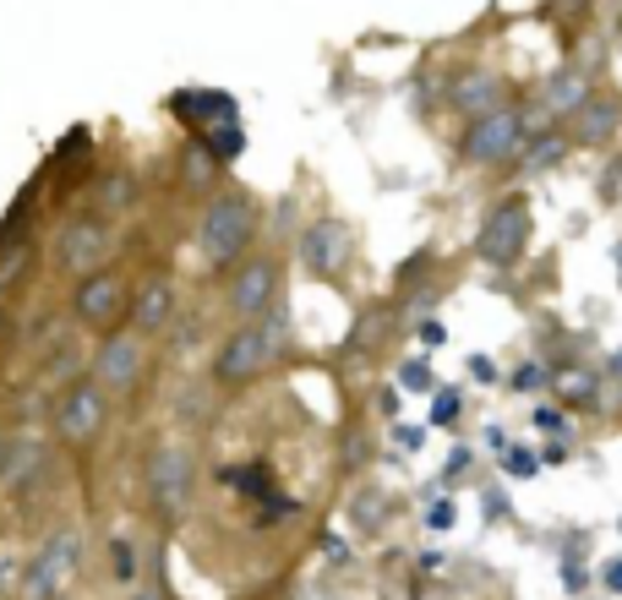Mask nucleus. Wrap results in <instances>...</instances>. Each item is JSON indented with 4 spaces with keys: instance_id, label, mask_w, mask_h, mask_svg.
<instances>
[{
    "instance_id": "nucleus-10",
    "label": "nucleus",
    "mask_w": 622,
    "mask_h": 600,
    "mask_svg": "<svg viewBox=\"0 0 622 600\" xmlns=\"http://www.w3.org/2000/svg\"><path fill=\"white\" fill-rule=\"evenodd\" d=\"M132 295H137V290H132L115 268L88 273V279H77V284L66 290V322L94 328V333H110L121 317H132Z\"/></svg>"
},
{
    "instance_id": "nucleus-33",
    "label": "nucleus",
    "mask_w": 622,
    "mask_h": 600,
    "mask_svg": "<svg viewBox=\"0 0 622 600\" xmlns=\"http://www.w3.org/2000/svg\"><path fill=\"white\" fill-rule=\"evenodd\" d=\"M464 469H475V453H470V448H453V453H448V464H443V486H459V480H464Z\"/></svg>"
},
{
    "instance_id": "nucleus-40",
    "label": "nucleus",
    "mask_w": 622,
    "mask_h": 600,
    "mask_svg": "<svg viewBox=\"0 0 622 600\" xmlns=\"http://www.w3.org/2000/svg\"><path fill=\"white\" fill-rule=\"evenodd\" d=\"M377 409L394 420V415H399V388H377Z\"/></svg>"
},
{
    "instance_id": "nucleus-39",
    "label": "nucleus",
    "mask_w": 622,
    "mask_h": 600,
    "mask_svg": "<svg viewBox=\"0 0 622 600\" xmlns=\"http://www.w3.org/2000/svg\"><path fill=\"white\" fill-rule=\"evenodd\" d=\"M470 377H475V382H497V366H492L486 355H475V360H470Z\"/></svg>"
},
{
    "instance_id": "nucleus-28",
    "label": "nucleus",
    "mask_w": 622,
    "mask_h": 600,
    "mask_svg": "<svg viewBox=\"0 0 622 600\" xmlns=\"http://www.w3.org/2000/svg\"><path fill=\"white\" fill-rule=\"evenodd\" d=\"M508 388L530 399V393H546V388H557V382H551V371H546L540 360H524V366H519V371L508 377Z\"/></svg>"
},
{
    "instance_id": "nucleus-26",
    "label": "nucleus",
    "mask_w": 622,
    "mask_h": 600,
    "mask_svg": "<svg viewBox=\"0 0 622 600\" xmlns=\"http://www.w3.org/2000/svg\"><path fill=\"white\" fill-rule=\"evenodd\" d=\"M557 399L568 409H595L600 404V377L595 371H562L557 377Z\"/></svg>"
},
{
    "instance_id": "nucleus-27",
    "label": "nucleus",
    "mask_w": 622,
    "mask_h": 600,
    "mask_svg": "<svg viewBox=\"0 0 622 600\" xmlns=\"http://www.w3.org/2000/svg\"><path fill=\"white\" fill-rule=\"evenodd\" d=\"M399 388H405V393H426V399H432L443 382H437V377H432V366L415 355V360H405V366H399Z\"/></svg>"
},
{
    "instance_id": "nucleus-13",
    "label": "nucleus",
    "mask_w": 622,
    "mask_h": 600,
    "mask_svg": "<svg viewBox=\"0 0 622 600\" xmlns=\"http://www.w3.org/2000/svg\"><path fill=\"white\" fill-rule=\"evenodd\" d=\"M170 115L181 126H191L197 137H219V132L240 126L235 99L229 94H213V88H181V94H170Z\"/></svg>"
},
{
    "instance_id": "nucleus-5",
    "label": "nucleus",
    "mask_w": 622,
    "mask_h": 600,
    "mask_svg": "<svg viewBox=\"0 0 622 600\" xmlns=\"http://www.w3.org/2000/svg\"><path fill=\"white\" fill-rule=\"evenodd\" d=\"M530 235H535L530 197H524V192H508V197H497V203L486 208V219H481V230H475V262L508 273V268L524 262Z\"/></svg>"
},
{
    "instance_id": "nucleus-9",
    "label": "nucleus",
    "mask_w": 622,
    "mask_h": 600,
    "mask_svg": "<svg viewBox=\"0 0 622 600\" xmlns=\"http://www.w3.org/2000/svg\"><path fill=\"white\" fill-rule=\"evenodd\" d=\"M350 257H356V235H350V224L334 219V213H318V219L300 230V241H295L300 273L318 279V284H339V279L350 273Z\"/></svg>"
},
{
    "instance_id": "nucleus-32",
    "label": "nucleus",
    "mask_w": 622,
    "mask_h": 600,
    "mask_svg": "<svg viewBox=\"0 0 622 600\" xmlns=\"http://www.w3.org/2000/svg\"><path fill=\"white\" fill-rule=\"evenodd\" d=\"M23 589V562L12 551H0V600H12Z\"/></svg>"
},
{
    "instance_id": "nucleus-42",
    "label": "nucleus",
    "mask_w": 622,
    "mask_h": 600,
    "mask_svg": "<svg viewBox=\"0 0 622 600\" xmlns=\"http://www.w3.org/2000/svg\"><path fill=\"white\" fill-rule=\"evenodd\" d=\"M562 584L579 595V589H584V567H579V562H562Z\"/></svg>"
},
{
    "instance_id": "nucleus-23",
    "label": "nucleus",
    "mask_w": 622,
    "mask_h": 600,
    "mask_svg": "<svg viewBox=\"0 0 622 600\" xmlns=\"http://www.w3.org/2000/svg\"><path fill=\"white\" fill-rule=\"evenodd\" d=\"M104 573H110V584H121V589H137V584H142V546H137V535H126V529L110 535V546H104Z\"/></svg>"
},
{
    "instance_id": "nucleus-18",
    "label": "nucleus",
    "mask_w": 622,
    "mask_h": 600,
    "mask_svg": "<svg viewBox=\"0 0 622 600\" xmlns=\"http://www.w3.org/2000/svg\"><path fill=\"white\" fill-rule=\"evenodd\" d=\"M595 88H589V77L579 72V66H562V72H551L546 77V88H540V110L546 115H557V121H573L579 110H584V99H589Z\"/></svg>"
},
{
    "instance_id": "nucleus-35",
    "label": "nucleus",
    "mask_w": 622,
    "mask_h": 600,
    "mask_svg": "<svg viewBox=\"0 0 622 600\" xmlns=\"http://www.w3.org/2000/svg\"><path fill=\"white\" fill-rule=\"evenodd\" d=\"M323 556H328V567H350L356 562L350 540H339V535H323Z\"/></svg>"
},
{
    "instance_id": "nucleus-2",
    "label": "nucleus",
    "mask_w": 622,
    "mask_h": 600,
    "mask_svg": "<svg viewBox=\"0 0 622 600\" xmlns=\"http://www.w3.org/2000/svg\"><path fill=\"white\" fill-rule=\"evenodd\" d=\"M257 224H262L257 197H246V192L208 197L202 203V219H197V257H202V268L208 273H235L251 257Z\"/></svg>"
},
{
    "instance_id": "nucleus-19",
    "label": "nucleus",
    "mask_w": 622,
    "mask_h": 600,
    "mask_svg": "<svg viewBox=\"0 0 622 600\" xmlns=\"http://www.w3.org/2000/svg\"><path fill=\"white\" fill-rule=\"evenodd\" d=\"M394 513H399V502H394V491H383V486H361V491L350 497V524H356V535H366V540H377V535L394 524Z\"/></svg>"
},
{
    "instance_id": "nucleus-20",
    "label": "nucleus",
    "mask_w": 622,
    "mask_h": 600,
    "mask_svg": "<svg viewBox=\"0 0 622 600\" xmlns=\"http://www.w3.org/2000/svg\"><path fill=\"white\" fill-rule=\"evenodd\" d=\"M34 262H39V241H34V230H17V235L0 241V301H7V295L34 273Z\"/></svg>"
},
{
    "instance_id": "nucleus-21",
    "label": "nucleus",
    "mask_w": 622,
    "mask_h": 600,
    "mask_svg": "<svg viewBox=\"0 0 622 600\" xmlns=\"http://www.w3.org/2000/svg\"><path fill=\"white\" fill-rule=\"evenodd\" d=\"M132 208H137V175L132 170H99V181H94V213L121 219Z\"/></svg>"
},
{
    "instance_id": "nucleus-6",
    "label": "nucleus",
    "mask_w": 622,
    "mask_h": 600,
    "mask_svg": "<svg viewBox=\"0 0 622 600\" xmlns=\"http://www.w3.org/2000/svg\"><path fill=\"white\" fill-rule=\"evenodd\" d=\"M110 404H115V399H110L94 377L66 382V388L55 393V404H50V431H55V442L88 453V448L104 437V426H110Z\"/></svg>"
},
{
    "instance_id": "nucleus-16",
    "label": "nucleus",
    "mask_w": 622,
    "mask_h": 600,
    "mask_svg": "<svg viewBox=\"0 0 622 600\" xmlns=\"http://www.w3.org/2000/svg\"><path fill=\"white\" fill-rule=\"evenodd\" d=\"M617 132H622V99L617 94H589L584 110L568 121L573 148H606V143H617Z\"/></svg>"
},
{
    "instance_id": "nucleus-25",
    "label": "nucleus",
    "mask_w": 622,
    "mask_h": 600,
    "mask_svg": "<svg viewBox=\"0 0 622 600\" xmlns=\"http://www.w3.org/2000/svg\"><path fill=\"white\" fill-rule=\"evenodd\" d=\"M213 480H219V486H229V491H246V497H257V502L278 491V486H273V469H268V464H224V469H219Z\"/></svg>"
},
{
    "instance_id": "nucleus-17",
    "label": "nucleus",
    "mask_w": 622,
    "mask_h": 600,
    "mask_svg": "<svg viewBox=\"0 0 622 600\" xmlns=\"http://www.w3.org/2000/svg\"><path fill=\"white\" fill-rule=\"evenodd\" d=\"M448 99H453V110H459L464 121H481V115L508 110V83H502L497 72H464V77L448 88Z\"/></svg>"
},
{
    "instance_id": "nucleus-1",
    "label": "nucleus",
    "mask_w": 622,
    "mask_h": 600,
    "mask_svg": "<svg viewBox=\"0 0 622 600\" xmlns=\"http://www.w3.org/2000/svg\"><path fill=\"white\" fill-rule=\"evenodd\" d=\"M284 350H289V317L284 311H273L262 322H235L224 333V344L213 350V382L224 393H240V388L262 382L284 360Z\"/></svg>"
},
{
    "instance_id": "nucleus-4",
    "label": "nucleus",
    "mask_w": 622,
    "mask_h": 600,
    "mask_svg": "<svg viewBox=\"0 0 622 600\" xmlns=\"http://www.w3.org/2000/svg\"><path fill=\"white\" fill-rule=\"evenodd\" d=\"M540 115H546V110H519V105H508V110H497V115L470 121V132H464V143H459V159H464L470 170L513 164V159L524 154V143H530L535 132H546V126H535Z\"/></svg>"
},
{
    "instance_id": "nucleus-43",
    "label": "nucleus",
    "mask_w": 622,
    "mask_h": 600,
    "mask_svg": "<svg viewBox=\"0 0 622 600\" xmlns=\"http://www.w3.org/2000/svg\"><path fill=\"white\" fill-rule=\"evenodd\" d=\"M421 344L437 350V344H443V322H421Z\"/></svg>"
},
{
    "instance_id": "nucleus-46",
    "label": "nucleus",
    "mask_w": 622,
    "mask_h": 600,
    "mask_svg": "<svg viewBox=\"0 0 622 600\" xmlns=\"http://www.w3.org/2000/svg\"><path fill=\"white\" fill-rule=\"evenodd\" d=\"M61 600H66V595H61Z\"/></svg>"
},
{
    "instance_id": "nucleus-24",
    "label": "nucleus",
    "mask_w": 622,
    "mask_h": 600,
    "mask_svg": "<svg viewBox=\"0 0 622 600\" xmlns=\"http://www.w3.org/2000/svg\"><path fill=\"white\" fill-rule=\"evenodd\" d=\"M219 175H224V159H219V154H213L202 137H191V143L181 148V186L202 197V192H208Z\"/></svg>"
},
{
    "instance_id": "nucleus-36",
    "label": "nucleus",
    "mask_w": 622,
    "mask_h": 600,
    "mask_svg": "<svg viewBox=\"0 0 622 600\" xmlns=\"http://www.w3.org/2000/svg\"><path fill=\"white\" fill-rule=\"evenodd\" d=\"M443 567H448V556H443V551H421V556H415V573H421V578H437Z\"/></svg>"
},
{
    "instance_id": "nucleus-31",
    "label": "nucleus",
    "mask_w": 622,
    "mask_h": 600,
    "mask_svg": "<svg viewBox=\"0 0 622 600\" xmlns=\"http://www.w3.org/2000/svg\"><path fill=\"white\" fill-rule=\"evenodd\" d=\"M453 518H459L453 497H432V502H426V518H421V524H426L432 535H443V529H453Z\"/></svg>"
},
{
    "instance_id": "nucleus-34",
    "label": "nucleus",
    "mask_w": 622,
    "mask_h": 600,
    "mask_svg": "<svg viewBox=\"0 0 622 600\" xmlns=\"http://www.w3.org/2000/svg\"><path fill=\"white\" fill-rule=\"evenodd\" d=\"M535 426H540L546 437H568V415H562L557 404H540V409H535Z\"/></svg>"
},
{
    "instance_id": "nucleus-44",
    "label": "nucleus",
    "mask_w": 622,
    "mask_h": 600,
    "mask_svg": "<svg viewBox=\"0 0 622 600\" xmlns=\"http://www.w3.org/2000/svg\"><path fill=\"white\" fill-rule=\"evenodd\" d=\"M126 600H164V584H137Z\"/></svg>"
},
{
    "instance_id": "nucleus-30",
    "label": "nucleus",
    "mask_w": 622,
    "mask_h": 600,
    "mask_svg": "<svg viewBox=\"0 0 622 600\" xmlns=\"http://www.w3.org/2000/svg\"><path fill=\"white\" fill-rule=\"evenodd\" d=\"M502 475H508V480H535V475H540V453L508 448V453H502Z\"/></svg>"
},
{
    "instance_id": "nucleus-8",
    "label": "nucleus",
    "mask_w": 622,
    "mask_h": 600,
    "mask_svg": "<svg viewBox=\"0 0 622 600\" xmlns=\"http://www.w3.org/2000/svg\"><path fill=\"white\" fill-rule=\"evenodd\" d=\"M142 491H148L153 518H159V524H175V518L186 513L191 491H197V458H191V448L159 442V448L148 453V464H142Z\"/></svg>"
},
{
    "instance_id": "nucleus-37",
    "label": "nucleus",
    "mask_w": 622,
    "mask_h": 600,
    "mask_svg": "<svg viewBox=\"0 0 622 600\" xmlns=\"http://www.w3.org/2000/svg\"><path fill=\"white\" fill-rule=\"evenodd\" d=\"M394 442L410 453V448H421V442H426V426H394Z\"/></svg>"
},
{
    "instance_id": "nucleus-14",
    "label": "nucleus",
    "mask_w": 622,
    "mask_h": 600,
    "mask_svg": "<svg viewBox=\"0 0 622 600\" xmlns=\"http://www.w3.org/2000/svg\"><path fill=\"white\" fill-rule=\"evenodd\" d=\"M132 333H142V339H159V333H170V322H175V279L170 273H153V279H142L137 284V295H132Z\"/></svg>"
},
{
    "instance_id": "nucleus-41",
    "label": "nucleus",
    "mask_w": 622,
    "mask_h": 600,
    "mask_svg": "<svg viewBox=\"0 0 622 600\" xmlns=\"http://www.w3.org/2000/svg\"><path fill=\"white\" fill-rule=\"evenodd\" d=\"M7 464H12V431H0V491H7Z\"/></svg>"
},
{
    "instance_id": "nucleus-45",
    "label": "nucleus",
    "mask_w": 622,
    "mask_h": 600,
    "mask_svg": "<svg viewBox=\"0 0 622 600\" xmlns=\"http://www.w3.org/2000/svg\"><path fill=\"white\" fill-rule=\"evenodd\" d=\"M486 448H497V453H508V437H502V426H486Z\"/></svg>"
},
{
    "instance_id": "nucleus-12",
    "label": "nucleus",
    "mask_w": 622,
    "mask_h": 600,
    "mask_svg": "<svg viewBox=\"0 0 622 600\" xmlns=\"http://www.w3.org/2000/svg\"><path fill=\"white\" fill-rule=\"evenodd\" d=\"M88 377H94L110 399L137 393L142 377H148V339L132 333V328H110V333L99 339V350H94V371H88Z\"/></svg>"
},
{
    "instance_id": "nucleus-15",
    "label": "nucleus",
    "mask_w": 622,
    "mask_h": 600,
    "mask_svg": "<svg viewBox=\"0 0 622 600\" xmlns=\"http://www.w3.org/2000/svg\"><path fill=\"white\" fill-rule=\"evenodd\" d=\"M50 475V442L39 431H12V464H7V497L28 502L34 486Z\"/></svg>"
},
{
    "instance_id": "nucleus-7",
    "label": "nucleus",
    "mask_w": 622,
    "mask_h": 600,
    "mask_svg": "<svg viewBox=\"0 0 622 600\" xmlns=\"http://www.w3.org/2000/svg\"><path fill=\"white\" fill-rule=\"evenodd\" d=\"M83 573V529L77 524H61L28 562H23V589L17 600H61Z\"/></svg>"
},
{
    "instance_id": "nucleus-22",
    "label": "nucleus",
    "mask_w": 622,
    "mask_h": 600,
    "mask_svg": "<svg viewBox=\"0 0 622 600\" xmlns=\"http://www.w3.org/2000/svg\"><path fill=\"white\" fill-rule=\"evenodd\" d=\"M568 148H573V137L568 132H557V126H546V132H535L530 143H524V154L513 159L524 175H546V170H557L562 159H568Z\"/></svg>"
},
{
    "instance_id": "nucleus-3",
    "label": "nucleus",
    "mask_w": 622,
    "mask_h": 600,
    "mask_svg": "<svg viewBox=\"0 0 622 600\" xmlns=\"http://www.w3.org/2000/svg\"><path fill=\"white\" fill-rule=\"evenodd\" d=\"M45 257H50V268L61 273V279H88V273H104L110 262H115V219H104V213H72V219H61L55 224V235H50V246H45Z\"/></svg>"
},
{
    "instance_id": "nucleus-29",
    "label": "nucleus",
    "mask_w": 622,
    "mask_h": 600,
    "mask_svg": "<svg viewBox=\"0 0 622 600\" xmlns=\"http://www.w3.org/2000/svg\"><path fill=\"white\" fill-rule=\"evenodd\" d=\"M459 409H464V393H459V388H437V393H432L426 420H432V426H453V420H459Z\"/></svg>"
},
{
    "instance_id": "nucleus-38",
    "label": "nucleus",
    "mask_w": 622,
    "mask_h": 600,
    "mask_svg": "<svg viewBox=\"0 0 622 600\" xmlns=\"http://www.w3.org/2000/svg\"><path fill=\"white\" fill-rule=\"evenodd\" d=\"M600 584H606L611 595H622V556H611V562L600 567Z\"/></svg>"
},
{
    "instance_id": "nucleus-11",
    "label": "nucleus",
    "mask_w": 622,
    "mask_h": 600,
    "mask_svg": "<svg viewBox=\"0 0 622 600\" xmlns=\"http://www.w3.org/2000/svg\"><path fill=\"white\" fill-rule=\"evenodd\" d=\"M278 284H284L278 257L251 252V257L229 273V284H224V311H229L235 322H262V317L278 311Z\"/></svg>"
}]
</instances>
